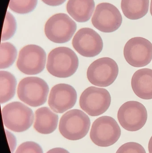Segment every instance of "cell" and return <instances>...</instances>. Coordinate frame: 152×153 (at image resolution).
<instances>
[{"instance_id":"15","label":"cell","mask_w":152,"mask_h":153,"mask_svg":"<svg viewBox=\"0 0 152 153\" xmlns=\"http://www.w3.org/2000/svg\"><path fill=\"white\" fill-rule=\"evenodd\" d=\"M131 86L137 96L143 100L152 99V70L144 68L134 73Z\"/></svg>"},{"instance_id":"18","label":"cell","mask_w":152,"mask_h":153,"mask_svg":"<svg viewBox=\"0 0 152 153\" xmlns=\"http://www.w3.org/2000/svg\"><path fill=\"white\" fill-rule=\"evenodd\" d=\"M149 3L150 0H121V10L128 19H139L147 14Z\"/></svg>"},{"instance_id":"26","label":"cell","mask_w":152,"mask_h":153,"mask_svg":"<svg viewBox=\"0 0 152 153\" xmlns=\"http://www.w3.org/2000/svg\"><path fill=\"white\" fill-rule=\"evenodd\" d=\"M46 153H70L66 149L62 148H55L51 149Z\"/></svg>"},{"instance_id":"25","label":"cell","mask_w":152,"mask_h":153,"mask_svg":"<svg viewBox=\"0 0 152 153\" xmlns=\"http://www.w3.org/2000/svg\"><path fill=\"white\" fill-rule=\"evenodd\" d=\"M47 5L52 6H59L62 4L66 0H42Z\"/></svg>"},{"instance_id":"9","label":"cell","mask_w":152,"mask_h":153,"mask_svg":"<svg viewBox=\"0 0 152 153\" xmlns=\"http://www.w3.org/2000/svg\"><path fill=\"white\" fill-rule=\"evenodd\" d=\"M147 118V110L144 105L136 101L125 102L118 111L120 124L124 129L130 132H135L142 128Z\"/></svg>"},{"instance_id":"17","label":"cell","mask_w":152,"mask_h":153,"mask_svg":"<svg viewBox=\"0 0 152 153\" xmlns=\"http://www.w3.org/2000/svg\"><path fill=\"white\" fill-rule=\"evenodd\" d=\"M95 4L94 0H69L67 4L68 13L76 21H88L93 15Z\"/></svg>"},{"instance_id":"27","label":"cell","mask_w":152,"mask_h":153,"mask_svg":"<svg viewBox=\"0 0 152 153\" xmlns=\"http://www.w3.org/2000/svg\"><path fill=\"white\" fill-rule=\"evenodd\" d=\"M148 149H149V153H152V136L149 141Z\"/></svg>"},{"instance_id":"14","label":"cell","mask_w":152,"mask_h":153,"mask_svg":"<svg viewBox=\"0 0 152 153\" xmlns=\"http://www.w3.org/2000/svg\"><path fill=\"white\" fill-rule=\"evenodd\" d=\"M77 99V92L73 86L68 84H58L51 90L48 104L54 112L62 113L72 108Z\"/></svg>"},{"instance_id":"28","label":"cell","mask_w":152,"mask_h":153,"mask_svg":"<svg viewBox=\"0 0 152 153\" xmlns=\"http://www.w3.org/2000/svg\"><path fill=\"white\" fill-rule=\"evenodd\" d=\"M150 11L152 16V0L151 1V6H150Z\"/></svg>"},{"instance_id":"5","label":"cell","mask_w":152,"mask_h":153,"mask_svg":"<svg viewBox=\"0 0 152 153\" xmlns=\"http://www.w3.org/2000/svg\"><path fill=\"white\" fill-rule=\"evenodd\" d=\"M121 135V129L116 120L109 116L95 120L92 125L90 138L100 147H108L117 143Z\"/></svg>"},{"instance_id":"11","label":"cell","mask_w":152,"mask_h":153,"mask_svg":"<svg viewBox=\"0 0 152 153\" xmlns=\"http://www.w3.org/2000/svg\"><path fill=\"white\" fill-rule=\"evenodd\" d=\"M124 55L127 62L131 66L144 67L151 62L152 44L144 38H131L125 45Z\"/></svg>"},{"instance_id":"23","label":"cell","mask_w":152,"mask_h":153,"mask_svg":"<svg viewBox=\"0 0 152 153\" xmlns=\"http://www.w3.org/2000/svg\"><path fill=\"white\" fill-rule=\"evenodd\" d=\"M116 153H146L142 146L138 143L129 142L122 145Z\"/></svg>"},{"instance_id":"8","label":"cell","mask_w":152,"mask_h":153,"mask_svg":"<svg viewBox=\"0 0 152 153\" xmlns=\"http://www.w3.org/2000/svg\"><path fill=\"white\" fill-rule=\"evenodd\" d=\"M119 67L109 57L99 58L93 62L87 71V79L95 86L105 87L112 84L117 79Z\"/></svg>"},{"instance_id":"13","label":"cell","mask_w":152,"mask_h":153,"mask_svg":"<svg viewBox=\"0 0 152 153\" xmlns=\"http://www.w3.org/2000/svg\"><path fill=\"white\" fill-rule=\"evenodd\" d=\"M72 45L82 56L93 57L102 52L103 42L101 36L95 30L90 28H83L79 30L74 36Z\"/></svg>"},{"instance_id":"20","label":"cell","mask_w":152,"mask_h":153,"mask_svg":"<svg viewBox=\"0 0 152 153\" xmlns=\"http://www.w3.org/2000/svg\"><path fill=\"white\" fill-rule=\"evenodd\" d=\"M17 56V49L13 45L9 42L1 43L0 47V69L10 67Z\"/></svg>"},{"instance_id":"1","label":"cell","mask_w":152,"mask_h":153,"mask_svg":"<svg viewBox=\"0 0 152 153\" xmlns=\"http://www.w3.org/2000/svg\"><path fill=\"white\" fill-rule=\"evenodd\" d=\"M78 66L77 56L69 48H57L48 55L46 69L53 76L59 78L70 77L76 72Z\"/></svg>"},{"instance_id":"21","label":"cell","mask_w":152,"mask_h":153,"mask_svg":"<svg viewBox=\"0 0 152 153\" xmlns=\"http://www.w3.org/2000/svg\"><path fill=\"white\" fill-rule=\"evenodd\" d=\"M37 3V0H10L9 7L16 13L26 14L32 12Z\"/></svg>"},{"instance_id":"12","label":"cell","mask_w":152,"mask_h":153,"mask_svg":"<svg viewBox=\"0 0 152 153\" xmlns=\"http://www.w3.org/2000/svg\"><path fill=\"white\" fill-rule=\"evenodd\" d=\"M94 27L104 33H111L121 26L122 17L119 10L109 3H101L96 6L92 19Z\"/></svg>"},{"instance_id":"6","label":"cell","mask_w":152,"mask_h":153,"mask_svg":"<svg viewBox=\"0 0 152 153\" xmlns=\"http://www.w3.org/2000/svg\"><path fill=\"white\" fill-rule=\"evenodd\" d=\"M76 29V24L68 15L59 13L53 15L46 22L45 33L52 42L63 44L71 39Z\"/></svg>"},{"instance_id":"16","label":"cell","mask_w":152,"mask_h":153,"mask_svg":"<svg viewBox=\"0 0 152 153\" xmlns=\"http://www.w3.org/2000/svg\"><path fill=\"white\" fill-rule=\"evenodd\" d=\"M59 117L48 107H42L35 111V129L41 134H48L55 131L58 126Z\"/></svg>"},{"instance_id":"22","label":"cell","mask_w":152,"mask_h":153,"mask_svg":"<svg viewBox=\"0 0 152 153\" xmlns=\"http://www.w3.org/2000/svg\"><path fill=\"white\" fill-rule=\"evenodd\" d=\"M16 29L17 23L15 18L10 12H7L2 33L1 41L8 40L12 37Z\"/></svg>"},{"instance_id":"3","label":"cell","mask_w":152,"mask_h":153,"mask_svg":"<svg viewBox=\"0 0 152 153\" xmlns=\"http://www.w3.org/2000/svg\"><path fill=\"white\" fill-rule=\"evenodd\" d=\"M1 112L4 125L13 132H24L31 126L34 122L33 111L19 102L7 104L3 108Z\"/></svg>"},{"instance_id":"10","label":"cell","mask_w":152,"mask_h":153,"mask_svg":"<svg viewBox=\"0 0 152 153\" xmlns=\"http://www.w3.org/2000/svg\"><path fill=\"white\" fill-rule=\"evenodd\" d=\"M46 59V53L42 48L37 45H28L20 51L17 67L23 74L36 75L43 71Z\"/></svg>"},{"instance_id":"2","label":"cell","mask_w":152,"mask_h":153,"mask_svg":"<svg viewBox=\"0 0 152 153\" xmlns=\"http://www.w3.org/2000/svg\"><path fill=\"white\" fill-rule=\"evenodd\" d=\"M91 126L88 116L82 111L72 109L62 115L60 120L59 130L68 140L76 141L86 136Z\"/></svg>"},{"instance_id":"24","label":"cell","mask_w":152,"mask_h":153,"mask_svg":"<svg viewBox=\"0 0 152 153\" xmlns=\"http://www.w3.org/2000/svg\"><path fill=\"white\" fill-rule=\"evenodd\" d=\"M15 153H43L42 147L37 143L26 142L21 144Z\"/></svg>"},{"instance_id":"7","label":"cell","mask_w":152,"mask_h":153,"mask_svg":"<svg viewBox=\"0 0 152 153\" xmlns=\"http://www.w3.org/2000/svg\"><path fill=\"white\" fill-rule=\"evenodd\" d=\"M111 97L104 88L90 86L82 93L79 99L81 109L92 117H97L106 112L110 106Z\"/></svg>"},{"instance_id":"19","label":"cell","mask_w":152,"mask_h":153,"mask_svg":"<svg viewBox=\"0 0 152 153\" xmlns=\"http://www.w3.org/2000/svg\"><path fill=\"white\" fill-rule=\"evenodd\" d=\"M17 80L13 74L5 71H0V102L1 104L11 100L15 94Z\"/></svg>"},{"instance_id":"4","label":"cell","mask_w":152,"mask_h":153,"mask_svg":"<svg viewBox=\"0 0 152 153\" xmlns=\"http://www.w3.org/2000/svg\"><path fill=\"white\" fill-rule=\"evenodd\" d=\"M49 91V86L44 80L36 76H29L20 82L17 93L21 101L31 107H37L45 103Z\"/></svg>"}]
</instances>
